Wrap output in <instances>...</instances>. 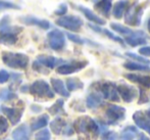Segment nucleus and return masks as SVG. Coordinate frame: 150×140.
Listing matches in <instances>:
<instances>
[{
  "instance_id": "obj_1",
  "label": "nucleus",
  "mask_w": 150,
  "mask_h": 140,
  "mask_svg": "<svg viewBox=\"0 0 150 140\" xmlns=\"http://www.w3.org/2000/svg\"><path fill=\"white\" fill-rule=\"evenodd\" d=\"M23 32L22 27L11 26L10 18L4 16L0 20V44L11 46L18 42V35Z\"/></svg>"
},
{
  "instance_id": "obj_2",
  "label": "nucleus",
  "mask_w": 150,
  "mask_h": 140,
  "mask_svg": "<svg viewBox=\"0 0 150 140\" xmlns=\"http://www.w3.org/2000/svg\"><path fill=\"white\" fill-rule=\"evenodd\" d=\"M73 128L74 131H76L78 134H82L89 138L92 137L94 139H96L101 132L100 125H98L96 121L88 116L78 118L74 123Z\"/></svg>"
},
{
  "instance_id": "obj_3",
  "label": "nucleus",
  "mask_w": 150,
  "mask_h": 140,
  "mask_svg": "<svg viewBox=\"0 0 150 140\" xmlns=\"http://www.w3.org/2000/svg\"><path fill=\"white\" fill-rule=\"evenodd\" d=\"M1 58L6 67L13 70H26L30 63L29 56L21 52L4 51L1 55Z\"/></svg>"
},
{
  "instance_id": "obj_4",
  "label": "nucleus",
  "mask_w": 150,
  "mask_h": 140,
  "mask_svg": "<svg viewBox=\"0 0 150 140\" xmlns=\"http://www.w3.org/2000/svg\"><path fill=\"white\" fill-rule=\"evenodd\" d=\"M29 93L36 98L43 99L45 101L54 98L53 90L50 88V85L44 80H36L31 85H29Z\"/></svg>"
},
{
  "instance_id": "obj_5",
  "label": "nucleus",
  "mask_w": 150,
  "mask_h": 140,
  "mask_svg": "<svg viewBox=\"0 0 150 140\" xmlns=\"http://www.w3.org/2000/svg\"><path fill=\"white\" fill-rule=\"evenodd\" d=\"M55 24L71 32H79L83 26V21L78 16H62L56 20Z\"/></svg>"
},
{
  "instance_id": "obj_6",
  "label": "nucleus",
  "mask_w": 150,
  "mask_h": 140,
  "mask_svg": "<svg viewBox=\"0 0 150 140\" xmlns=\"http://www.w3.org/2000/svg\"><path fill=\"white\" fill-rule=\"evenodd\" d=\"M126 109L122 107L115 104H110L105 111V118L108 125H117L125 120Z\"/></svg>"
},
{
  "instance_id": "obj_7",
  "label": "nucleus",
  "mask_w": 150,
  "mask_h": 140,
  "mask_svg": "<svg viewBox=\"0 0 150 140\" xmlns=\"http://www.w3.org/2000/svg\"><path fill=\"white\" fill-rule=\"evenodd\" d=\"M47 40L50 48L54 51H60L65 46V36L60 30L54 29L47 34Z\"/></svg>"
},
{
  "instance_id": "obj_8",
  "label": "nucleus",
  "mask_w": 150,
  "mask_h": 140,
  "mask_svg": "<svg viewBox=\"0 0 150 140\" xmlns=\"http://www.w3.org/2000/svg\"><path fill=\"white\" fill-rule=\"evenodd\" d=\"M98 93L102 96V98L107 99L109 101H120V95L117 90V85L110 82H103L99 85Z\"/></svg>"
},
{
  "instance_id": "obj_9",
  "label": "nucleus",
  "mask_w": 150,
  "mask_h": 140,
  "mask_svg": "<svg viewBox=\"0 0 150 140\" xmlns=\"http://www.w3.org/2000/svg\"><path fill=\"white\" fill-rule=\"evenodd\" d=\"M50 129L56 135H64V136H71L75 133L74 128L71 127L61 117H57L52 122H50Z\"/></svg>"
},
{
  "instance_id": "obj_10",
  "label": "nucleus",
  "mask_w": 150,
  "mask_h": 140,
  "mask_svg": "<svg viewBox=\"0 0 150 140\" xmlns=\"http://www.w3.org/2000/svg\"><path fill=\"white\" fill-rule=\"evenodd\" d=\"M87 65L88 61L86 60H73L69 63H64L58 65L56 69V73L59 75H71L83 70Z\"/></svg>"
},
{
  "instance_id": "obj_11",
  "label": "nucleus",
  "mask_w": 150,
  "mask_h": 140,
  "mask_svg": "<svg viewBox=\"0 0 150 140\" xmlns=\"http://www.w3.org/2000/svg\"><path fill=\"white\" fill-rule=\"evenodd\" d=\"M1 112H3V114L6 117L7 121H9L10 124L12 126H16L22 120V117L24 114L25 112V107H4L2 105L1 107Z\"/></svg>"
},
{
  "instance_id": "obj_12",
  "label": "nucleus",
  "mask_w": 150,
  "mask_h": 140,
  "mask_svg": "<svg viewBox=\"0 0 150 140\" xmlns=\"http://www.w3.org/2000/svg\"><path fill=\"white\" fill-rule=\"evenodd\" d=\"M117 90L120 97H122V100L126 101V102H132L133 100L136 99L137 95H138L137 89L135 87L126 83H122L119 86H117Z\"/></svg>"
},
{
  "instance_id": "obj_13",
  "label": "nucleus",
  "mask_w": 150,
  "mask_h": 140,
  "mask_svg": "<svg viewBox=\"0 0 150 140\" xmlns=\"http://www.w3.org/2000/svg\"><path fill=\"white\" fill-rule=\"evenodd\" d=\"M142 7H137L136 5H133L129 7L126 11L125 21L130 26H139L141 23V16H142Z\"/></svg>"
},
{
  "instance_id": "obj_14",
  "label": "nucleus",
  "mask_w": 150,
  "mask_h": 140,
  "mask_svg": "<svg viewBox=\"0 0 150 140\" xmlns=\"http://www.w3.org/2000/svg\"><path fill=\"white\" fill-rule=\"evenodd\" d=\"M21 23L27 25V26H35L42 30H48L51 27L50 23L47 20H44V18H39L37 16H22L18 18Z\"/></svg>"
},
{
  "instance_id": "obj_15",
  "label": "nucleus",
  "mask_w": 150,
  "mask_h": 140,
  "mask_svg": "<svg viewBox=\"0 0 150 140\" xmlns=\"http://www.w3.org/2000/svg\"><path fill=\"white\" fill-rule=\"evenodd\" d=\"M148 36L144 33L143 31H133L131 35L125 37L126 42L132 47H136L139 45H144L146 44Z\"/></svg>"
},
{
  "instance_id": "obj_16",
  "label": "nucleus",
  "mask_w": 150,
  "mask_h": 140,
  "mask_svg": "<svg viewBox=\"0 0 150 140\" xmlns=\"http://www.w3.org/2000/svg\"><path fill=\"white\" fill-rule=\"evenodd\" d=\"M36 60L48 70H52L55 67H58V65L65 63V61L61 58H57V57H54L52 55H45V54H40V55H38Z\"/></svg>"
},
{
  "instance_id": "obj_17",
  "label": "nucleus",
  "mask_w": 150,
  "mask_h": 140,
  "mask_svg": "<svg viewBox=\"0 0 150 140\" xmlns=\"http://www.w3.org/2000/svg\"><path fill=\"white\" fill-rule=\"evenodd\" d=\"M133 120H134L135 124L139 127L140 129H143L145 132H147L150 135V120L147 118L145 112L138 111L134 112L133 114Z\"/></svg>"
},
{
  "instance_id": "obj_18",
  "label": "nucleus",
  "mask_w": 150,
  "mask_h": 140,
  "mask_svg": "<svg viewBox=\"0 0 150 140\" xmlns=\"http://www.w3.org/2000/svg\"><path fill=\"white\" fill-rule=\"evenodd\" d=\"M30 128L28 125L22 124L16 128L12 132V139L13 140H30Z\"/></svg>"
},
{
  "instance_id": "obj_19",
  "label": "nucleus",
  "mask_w": 150,
  "mask_h": 140,
  "mask_svg": "<svg viewBox=\"0 0 150 140\" xmlns=\"http://www.w3.org/2000/svg\"><path fill=\"white\" fill-rule=\"evenodd\" d=\"M50 83H51L53 92L61 95L62 97H69V92L67 91V87H65V84L63 83L62 80L56 79V78H51Z\"/></svg>"
},
{
  "instance_id": "obj_20",
  "label": "nucleus",
  "mask_w": 150,
  "mask_h": 140,
  "mask_svg": "<svg viewBox=\"0 0 150 140\" xmlns=\"http://www.w3.org/2000/svg\"><path fill=\"white\" fill-rule=\"evenodd\" d=\"M125 77L131 82L137 83L145 88H150V76H143L138 74H126Z\"/></svg>"
},
{
  "instance_id": "obj_21",
  "label": "nucleus",
  "mask_w": 150,
  "mask_h": 140,
  "mask_svg": "<svg viewBox=\"0 0 150 140\" xmlns=\"http://www.w3.org/2000/svg\"><path fill=\"white\" fill-rule=\"evenodd\" d=\"M77 8L90 21V22L94 23V24H96V25H104L105 24V21L103 20V18H101L100 16L95 14L92 10L89 9V8L84 7V6H82V5H79Z\"/></svg>"
},
{
  "instance_id": "obj_22",
  "label": "nucleus",
  "mask_w": 150,
  "mask_h": 140,
  "mask_svg": "<svg viewBox=\"0 0 150 140\" xmlns=\"http://www.w3.org/2000/svg\"><path fill=\"white\" fill-rule=\"evenodd\" d=\"M103 103V98L98 92H92L86 98V104L89 109H96Z\"/></svg>"
},
{
  "instance_id": "obj_23",
  "label": "nucleus",
  "mask_w": 150,
  "mask_h": 140,
  "mask_svg": "<svg viewBox=\"0 0 150 140\" xmlns=\"http://www.w3.org/2000/svg\"><path fill=\"white\" fill-rule=\"evenodd\" d=\"M138 130L135 126H133V125L127 126L120 132V140H134L138 135Z\"/></svg>"
},
{
  "instance_id": "obj_24",
  "label": "nucleus",
  "mask_w": 150,
  "mask_h": 140,
  "mask_svg": "<svg viewBox=\"0 0 150 140\" xmlns=\"http://www.w3.org/2000/svg\"><path fill=\"white\" fill-rule=\"evenodd\" d=\"M49 123V117L48 114H43L41 116H39L35 121H33L31 125V128L30 130L31 131H37V130H40L42 128H45L46 126L48 125Z\"/></svg>"
},
{
  "instance_id": "obj_25",
  "label": "nucleus",
  "mask_w": 150,
  "mask_h": 140,
  "mask_svg": "<svg viewBox=\"0 0 150 140\" xmlns=\"http://www.w3.org/2000/svg\"><path fill=\"white\" fill-rule=\"evenodd\" d=\"M63 104H64L63 99H57V100H56L55 102L51 105V107H48L47 111L50 114H52V116H55V117L58 116L59 117V114H65L64 109H63Z\"/></svg>"
},
{
  "instance_id": "obj_26",
  "label": "nucleus",
  "mask_w": 150,
  "mask_h": 140,
  "mask_svg": "<svg viewBox=\"0 0 150 140\" xmlns=\"http://www.w3.org/2000/svg\"><path fill=\"white\" fill-rule=\"evenodd\" d=\"M128 6V0H120L115 4L112 9V14L115 18H120L124 16V12Z\"/></svg>"
},
{
  "instance_id": "obj_27",
  "label": "nucleus",
  "mask_w": 150,
  "mask_h": 140,
  "mask_svg": "<svg viewBox=\"0 0 150 140\" xmlns=\"http://www.w3.org/2000/svg\"><path fill=\"white\" fill-rule=\"evenodd\" d=\"M111 0H100L98 3L95 5L96 9L98 10L100 14H104L105 16H108L109 14H110L111 10Z\"/></svg>"
},
{
  "instance_id": "obj_28",
  "label": "nucleus",
  "mask_w": 150,
  "mask_h": 140,
  "mask_svg": "<svg viewBox=\"0 0 150 140\" xmlns=\"http://www.w3.org/2000/svg\"><path fill=\"white\" fill-rule=\"evenodd\" d=\"M67 91L71 92V91L79 90V89H83L84 84L81 80H79L78 78H69L67 80V84H65Z\"/></svg>"
},
{
  "instance_id": "obj_29",
  "label": "nucleus",
  "mask_w": 150,
  "mask_h": 140,
  "mask_svg": "<svg viewBox=\"0 0 150 140\" xmlns=\"http://www.w3.org/2000/svg\"><path fill=\"white\" fill-rule=\"evenodd\" d=\"M124 67L126 68L127 70H130V71H138V72H149L150 71V68L148 65L135 63V61H128V63H124Z\"/></svg>"
},
{
  "instance_id": "obj_30",
  "label": "nucleus",
  "mask_w": 150,
  "mask_h": 140,
  "mask_svg": "<svg viewBox=\"0 0 150 140\" xmlns=\"http://www.w3.org/2000/svg\"><path fill=\"white\" fill-rule=\"evenodd\" d=\"M18 98V95L11 88H4L0 90V101H10Z\"/></svg>"
},
{
  "instance_id": "obj_31",
  "label": "nucleus",
  "mask_w": 150,
  "mask_h": 140,
  "mask_svg": "<svg viewBox=\"0 0 150 140\" xmlns=\"http://www.w3.org/2000/svg\"><path fill=\"white\" fill-rule=\"evenodd\" d=\"M110 27H111V29H112L113 31H115L117 33L120 34V35L125 36V37H127V36L131 35V34L133 33V30H131L130 28H128V27H125V26L120 25V24H115V23L110 24Z\"/></svg>"
},
{
  "instance_id": "obj_32",
  "label": "nucleus",
  "mask_w": 150,
  "mask_h": 140,
  "mask_svg": "<svg viewBox=\"0 0 150 140\" xmlns=\"http://www.w3.org/2000/svg\"><path fill=\"white\" fill-rule=\"evenodd\" d=\"M21 6L18 4H16L11 1H8V0H0V11H3V10H8V9H13V10H20Z\"/></svg>"
},
{
  "instance_id": "obj_33",
  "label": "nucleus",
  "mask_w": 150,
  "mask_h": 140,
  "mask_svg": "<svg viewBox=\"0 0 150 140\" xmlns=\"http://www.w3.org/2000/svg\"><path fill=\"white\" fill-rule=\"evenodd\" d=\"M51 139V134L50 131L47 129H43L40 130L35 134V140H50Z\"/></svg>"
},
{
  "instance_id": "obj_34",
  "label": "nucleus",
  "mask_w": 150,
  "mask_h": 140,
  "mask_svg": "<svg viewBox=\"0 0 150 140\" xmlns=\"http://www.w3.org/2000/svg\"><path fill=\"white\" fill-rule=\"evenodd\" d=\"M33 70L36 72H38V73L40 74H43V75H48L49 74V70L46 69L45 67H43V65H41L40 63H38L37 60H35L33 63Z\"/></svg>"
},
{
  "instance_id": "obj_35",
  "label": "nucleus",
  "mask_w": 150,
  "mask_h": 140,
  "mask_svg": "<svg viewBox=\"0 0 150 140\" xmlns=\"http://www.w3.org/2000/svg\"><path fill=\"white\" fill-rule=\"evenodd\" d=\"M8 127H9V123L7 119L3 116H0V136L8 130Z\"/></svg>"
},
{
  "instance_id": "obj_36",
  "label": "nucleus",
  "mask_w": 150,
  "mask_h": 140,
  "mask_svg": "<svg viewBox=\"0 0 150 140\" xmlns=\"http://www.w3.org/2000/svg\"><path fill=\"white\" fill-rule=\"evenodd\" d=\"M126 54H127V55H128L129 57H131V58L135 59V60L139 61V63H142L143 65H144V63H146V65H149V63H150L149 59L145 58L144 56H140V55H137V54H135V53H132V52H127Z\"/></svg>"
},
{
  "instance_id": "obj_37",
  "label": "nucleus",
  "mask_w": 150,
  "mask_h": 140,
  "mask_svg": "<svg viewBox=\"0 0 150 140\" xmlns=\"http://www.w3.org/2000/svg\"><path fill=\"white\" fill-rule=\"evenodd\" d=\"M67 37L69 38V39L71 40V42H74V43H76V44H80V45H82V44L85 43V40L82 39V38L80 37V36L75 35V34L67 33Z\"/></svg>"
},
{
  "instance_id": "obj_38",
  "label": "nucleus",
  "mask_w": 150,
  "mask_h": 140,
  "mask_svg": "<svg viewBox=\"0 0 150 140\" xmlns=\"http://www.w3.org/2000/svg\"><path fill=\"white\" fill-rule=\"evenodd\" d=\"M102 33H104L105 35L107 36V37L110 38V39H112L113 41H117V42H119V43H120V44H122V45H124V40H122L120 37H119V36H115V34L111 33L110 31H108V30H106V29H103L102 30Z\"/></svg>"
},
{
  "instance_id": "obj_39",
  "label": "nucleus",
  "mask_w": 150,
  "mask_h": 140,
  "mask_svg": "<svg viewBox=\"0 0 150 140\" xmlns=\"http://www.w3.org/2000/svg\"><path fill=\"white\" fill-rule=\"evenodd\" d=\"M67 12V5L65 3H61L59 6H58L57 9L54 11V14H56V16H65V14Z\"/></svg>"
},
{
  "instance_id": "obj_40",
  "label": "nucleus",
  "mask_w": 150,
  "mask_h": 140,
  "mask_svg": "<svg viewBox=\"0 0 150 140\" xmlns=\"http://www.w3.org/2000/svg\"><path fill=\"white\" fill-rule=\"evenodd\" d=\"M9 80V73L5 70H0V84H4Z\"/></svg>"
},
{
  "instance_id": "obj_41",
  "label": "nucleus",
  "mask_w": 150,
  "mask_h": 140,
  "mask_svg": "<svg viewBox=\"0 0 150 140\" xmlns=\"http://www.w3.org/2000/svg\"><path fill=\"white\" fill-rule=\"evenodd\" d=\"M102 140H117V135L115 132H105L102 134Z\"/></svg>"
},
{
  "instance_id": "obj_42",
  "label": "nucleus",
  "mask_w": 150,
  "mask_h": 140,
  "mask_svg": "<svg viewBox=\"0 0 150 140\" xmlns=\"http://www.w3.org/2000/svg\"><path fill=\"white\" fill-rule=\"evenodd\" d=\"M9 79H11L13 83L20 84L21 81H22V75H21V74H18V73L9 74Z\"/></svg>"
},
{
  "instance_id": "obj_43",
  "label": "nucleus",
  "mask_w": 150,
  "mask_h": 140,
  "mask_svg": "<svg viewBox=\"0 0 150 140\" xmlns=\"http://www.w3.org/2000/svg\"><path fill=\"white\" fill-rule=\"evenodd\" d=\"M139 53L142 56H150V46H144L139 49Z\"/></svg>"
},
{
  "instance_id": "obj_44",
  "label": "nucleus",
  "mask_w": 150,
  "mask_h": 140,
  "mask_svg": "<svg viewBox=\"0 0 150 140\" xmlns=\"http://www.w3.org/2000/svg\"><path fill=\"white\" fill-rule=\"evenodd\" d=\"M31 109L34 112H40L42 111V109L40 107H37V105H35V104H33V105H31Z\"/></svg>"
},
{
  "instance_id": "obj_45",
  "label": "nucleus",
  "mask_w": 150,
  "mask_h": 140,
  "mask_svg": "<svg viewBox=\"0 0 150 140\" xmlns=\"http://www.w3.org/2000/svg\"><path fill=\"white\" fill-rule=\"evenodd\" d=\"M21 91H22L23 93L29 92V85H26V86H23V87H21Z\"/></svg>"
},
{
  "instance_id": "obj_46",
  "label": "nucleus",
  "mask_w": 150,
  "mask_h": 140,
  "mask_svg": "<svg viewBox=\"0 0 150 140\" xmlns=\"http://www.w3.org/2000/svg\"><path fill=\"white\" fill-rule=\"evenodd\" d=\"M138 140H150V139L146 136V135L144 134V133H141L140 136H139V139Z\"/></svg>"
},
{
  "instance_id": "obj_47",
  "label": "nucleus",
  "mask_w": 150,
  "mask_h": 140,
  "mask_svg": "<svg viewBox=\"0 0 150 140\" xmlns=\"http://www.w3.org/2000/svg\"><path fill=\"white\" fill-rule=\"evenodd\" d=\"M145 114H146V116H147V118H148L149 120H150V109H148L146 112H145Z\"/></svg>"
},
{
  "instance_id": "obj_48",
  "label": "nucleus",
  "mask_w": 150,
  "mask_h": 140,
  "mask_svg": "<svg viewBox=\"0 0 150 140\" xmlns=\"http://www.w3.org/2000/svg\"><path fill=\"white\" fill-rule=\"evenodd\" d=\"M147 28H148L149 32H150V18H149V21H148V24H147Z\"/></svg>"
}]
</instances>
